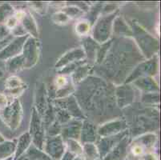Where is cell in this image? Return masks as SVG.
Here are the masks:
<instances>
[{"mask_svg": "<svg viewBox=\"0 0 161 160\" xmlns=\"http://www.w3.org/2000/svg\"><path fill=\"white\" fill-rule=\"evenodd\" d=\"M16 150V143L14 141H4L0 143V160L13 156Z\"/></svg>", "mask_w": 161, "mask_h": 160, "instance_id": "obj_6", "label": "cell"}, {"mask_svg": "<svg viewBox=\"0 0 161 160\" xmlns=\"http://www.w3.org/2000/svg\"><path fill=\"white\" fill-rule=\"evenodd\" d=\"M33 160H52L51 159V158H48V157H47V156H43V157H42V158H34Z\"/></svg>", "mask_w": 161, "mask_h": 160, "instance_id": "obj_15", "label": "cell"}, {"mask_svg": "<svg viewBox=\"0 0 161 160\" xmlns=\"http://www.w3.org/2000/svg\"><path fill=\"white\" fill-rule=\"evenodd\" d=\"M53 18H56V20H55V23L58 24H63V23H67L69 20V17L65 14V13H56L54 14Z\"/></svg>", "mask_w": 161, "mask_h": 160, "instance_id": "obj_11", "label": "cell"}, {"mask_svg": "<svg viewBox=\"0 0 161 160\" xmlns=\"http://www.w3.org/2000/svg\"><path fill=\"white\" fill-rule=\"evenodd\" d=\"M25 67V61L23 55H17L7 62V69L10 72H15Z\"/></svg>", "mask_w": 161, "mask_h": 160, "instance_id": "obj_8", "label": "cell"}, {"mask_svg": "<svg viewBox=\"0 0 161 160\" xmlns=\"http://www.w3.org/2000/svg\"><path fill=\"white\" fill-rule=\"evenodd\" d=\"M13 159H14V158H13V156H11V157H9V158H5V159H3V160H13Z\"/></svg>", "mask_w": 161, "mask_h": 160, "instance_id": "obj_18", "label": "cell"}, {"mask_svg": "<svg viewBox=\"0 0 161 160\" xmlns=\"http://www.w3.org/2000/svg\"><path fill=\"white\" fill-rule=\"evenodd\" d=\"M23 57L25 61V67H31L36 64L38 59L37 42L35 39H31L23 45Z\"/></svg>", "mask_w": 161, "mask_h": 160, "instance_id": "obj_3", "label": "cell"}, {"mask_svg": "<svg viewBox=\"0 0 161 160\" xmlns=\"http://www.w3.org/2000/svg\"><path fill=\"white\" fill-rule=\"evenodd\" d=\"M3 76V70L0 69V79H1Z\"/></svg>", "mask_w": 161, "mask_h": 160, "instance_id": "obj_17", "label": "cell"}, {"mask_svg": "<svg viewBox=\"0 0 161 160\" xmlns=\"http://www.w3.org/2000/svg\"><path fill=\"white\" fill-rule=\"evenodd\" d=\"M85 54L83 52L82 49H76L73 50V51H70L67 54H66L64 56L62 57L59 61H58V64H56V67H62L63 65H66V64L69 63L71 62H74L75 60H80L84 58Z\"/></svg>", "mask_w": 161, "mask_h": 160, "instance_id": "obj_5", "label": "cell"}, {"mask_svg": "<svg viewBox=\"0 0 161 160\" xmlns=\"http://www.w3.org/2000/svg\"><path fill=\"white\" fill-rule=\"evenodd\" d=\"M13 8L9 4L0 6V25H3L10 17L13 15Z\"/></svg>", "mask_w": 161, "mask_h": 160, "instance_id": "obj_9", "label": "cell"}, {"mask_svg": "<svg viewBox=\"0 0 161 160\" xmlns=\"http://www.w3.org/2000/svg\"><path fill=\"white\" fill-rule=\"evenodd\" d=\"M71 12H80V10L74 8L73 10H71ZM67 14L68 17H70V16H72V14H70V13H67V14Z\"/></svg>", "mask_w": 161, "mask_h": 160, "instance_id": "obj_14", "label": "cell"}, {"mask_svg": "<svg viewBox=\"0 0 161 160\" xmlns=\"http://www.w3.org/2000/svg\"><path fill=\"white\" fill-rule=\"evenodd\" d=\"M6 91L10 95L13 97L18 96L23 91L26 86L19 78L11 76L8 78L5 83Z\"/></svg>", "mask_w": 161, "mask_h": 160, "instance_id": "obj_4", "label": "cell"}, {"mask_svg": "<svg viewBox=\"0 0 161 160\" xmlns=\"http://www.w3.org/2000/svg\"><path fill=\"white\" fill-rule=\"evenodd\" d=\"M4 141H5V139H4V137L2 135L0 134V143H3V142H4Z\"/></svg>", "mask_w": 161, "mask_h": 160, "instance_id": "obj_16", "label": "cell"}, {"mask_svg": "<svg viewBox=\"0 0 161 160\" xmlns=\"http://www.w3.org/2000/svg\"><path fill=\"white\" fill-rule=\"evenodd\" d=\"M27 37H28L27 35L20 36V37L14 39L13 42L11 41L2 51H0V59L7 60L8 58H11L13 57L17 56L19 51H21L23 45H24L25 41H26V39Z\"/></svg>", "mask_w": 161, "mask_h": 160, "instance_id": "obj_2", "label": "cell"}, {"mask_svg": "<svg viewBox=\"0 0 161 160\" xmlns=\"http://www.w3.org/2000/svg\"><path fill=\"white\" fill-rule=\"evenodd\" d=\"M23 26H24V28L27 30L30 31L31 33H32L33 35H35V36H37V29H36V23L35 21L32 19V17L31 15L28 16H24L23 17Z\"/></svg>", "mask_w": 161, "mask_h": 160, "instance_id": "obj_10", "label": "cell"}, {"mask_svg": "<svg viewBox=\"0 0 161 160\" xmlns=\"http://www.w3.org/2000/svg\"><path fill=\"white\" fill-rule=\"evenodd\" d=\"M76 30L80 35H85L89 31V24L85 22H81L76 26Z\"/></svg>", "mask_w": 161, "mask_h": 160, "instance_id": "obj_12", "label": "cell"}, {"mask_svg": "<svg viewBox=\"0 0 161 160\" xmlns=\"http://www.w3.org/2000/svg\"><path fill=\"white\" fill-rule=\"evenodd\" d=\"M7 106V98L3 94H0V110L3 109Z\"/></svg>", "mask_w": 161, "mask_h": 160, "instance_id": "obj_13", "label": "cell"}, {"mask_svg": "<svg viewBox=\"0 0 161 160\" xmlns=\"http://www.w3.org/2000/svg\"><path fill=\"white\" fill-rule=\"evenodd\" d=\"M31 141V138L29 133L23 134L21 137L19 138L18 145H16V150L14 152V159L19 158V157L23 153V152L27 149Z\"/></svg>", "mask_w": 161, "mask_h": 160, "instance_id": "obj_7", "label": "cell"}, {"mask_svg": "<svg viewBox=\"0 0 161 160\" xmlns=\"http://www.w3.org/2000/svg\"><path fill=\"white\" fill-rule=\"evenodd\" d=\"M22 108L18 100L7 105L5 108L0 110V117L7 127L14 130L19 126L22 119Z\"/></svg>", "mask_w": 161, "mask_h": 160, "instance_id": "obj_1", "label": "cell"}]
</instances>
